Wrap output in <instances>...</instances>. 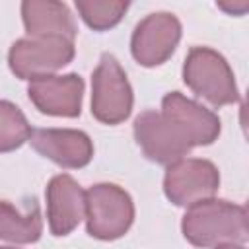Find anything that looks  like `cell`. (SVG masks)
Wrapping results in <instances>:
<instances>
[{
	"label": "cell",
	"instance_id": "obj_4",
	"mask_svg": "<svg viewBox=\"0 0 249 249\" xmlns=\"http://www.w3.org/2000/svg\"><path fill=\"white\" fill-rule=\"evenodd\" d=\"M132 88L119 60L105 53L91 76V115L105 124L123 123L132 111Z\"/></svg>",
	"mask_w": 249,
	"mask_h": 249
},
{
	"label": "cell",
	"instance_id": "obj_10",
	"mask_svg": "<svg viewBox=\"0 0 249 249\" xmlns=\"http://www.w3.org/2000/svg\"><path fill=\"white\" fill-rule=\"evenodd\" d=\"M29 142L43 158L70 169L84 167L93 158L89 136L74 128H37L31 132Z\"/></svg>",
	"mask_w": 249,
	"mask_h": 249
},
{
	"label": "cell",
	"instance_id": "obj_9",
	"mask_svg": "<svg viewBox=\"0 0 249 249\" xmlns=\"http://www.w3.org/2000/svg\"><path fill=\"white\" fill-rule=\"evenodd\" d=\"M27 93L33 105L45 115L78 117L82 111L84 80L78 74L43 76L29 82Z\"/></svg>",
	"mask_w": 249,
	"mask_h": 249
},
{
	"label": "cell",
	"instance_id": "obj_19",
	"mask_svg": "<svg viewBox=\"0 0 249 249\" xmlns=\"http://www.w3.org/2000/svg\"><path fill=\"white\" fill-rule=\"evenodd\" d=\"M0 249H12V247H0Z\"/></svg>",
	"mask_w": 249,
	"mask_h": 249
},
{
	"label": "cell",
	"instance_id": "obj_3",
	"mask_svg": "<svg viewBox=\"0 0 249 249\" xmlns=\"http://www.w3.org/2000/svg\"><path fill=\"white\" fill-rule=\"evenodd\" d=\"M134 220L130 195L113 183H97L86 191L88 233L97 239H117L128 231Z\"/></svg>",
	"mask_w": 249,
	"mask_h": 249
},
{
	"label": "cell",
	"instance_id": "obj_17",
	"mask_svg": "<svg viewBox=\"0 0 249 249\" xmlns=\"http://www.w3.org/2000/svg\"><path fill=\"white\" fill-rule=\"evenodd\" d=\"M218 8H222L228 14L241 16V14H245L249 10V2L247 0H239V2H218Z\"/></svg>",
	"mask_w": 249,
	"mask_h": 249
},
{
	"label": "cell",
	"instance_id": "obj_16",
	"mask_svg": "<svg viewBox=\"0 0 249 249\" xmlns=\"http://www.w3.org/2000/svg\"><path fill=\"white\" fill-rule=\"evenodd\" d=\"M76 8L82 16V19L97 31L109 29L113 25H117L121 21V18L124 16V12L128 10V2H121V0H78Z\"/></svg>",
	"mask_w": 249,
	"mask_h": 249
},
{
	"label": "cell",
	"instance_id": "obj_13",
	"mask_svg": "<svg viewBox=\"0 0 249 249\" xmlns=\"http://www.w3.org/2000/svg\"><path fill=\"white\" fill-rule=\"evenodd\" d=\"M21 18L29 37H66L74 41L76 23L66 4L54 0H25L21 4Z\"/></svg>",
	"mask_w": 249,
	"mask_h": 249
},
{
	"label": "cell",
	"instance_id": "obj_1",
	"mask_svg": "<svg viewBox=\"0 0 249 249\" xmlns=\"http://www.w3.org/2000/svg\"><path fill=\"white\" fill-rule=\"evenodd\" d=\"M181 230L195 247L243 245L247 239V210L228 200L206 198L189 206Z\"/></svg>",
	"mask_w": 249,
	"mask_h": 249
},
{
	"label": "cell",
	"instance_id": "obj_11",
	"mask_svg": "<svg viewBox=\"0 0 249 249\" xmlns=\"http://www.w3.org/2000/svg\"><path fill=\"white\" fill-rule=\"evenodd\" d=\"M161 113L183 130L191 146L212 144L220 134L218 115L179 91H171L163 97Z\"/></svg>",
	"mask_w": 249,
	"mask_h": 249
},
{
	"label": "cell",
	"instance_id": "obj_5",
	"mask_svg": "<svg viewBox=\"0 0 249 249\" xmlns=\"http://www.w3.org/2000/svg\"><path fill=\"white\" fill-rule=\"evenodd\" d=\"M72 58L74 41L54 35L18 39L8 53L10 68L21 80L53 76V72L66 66Z\"/></svg>",
	"mask_w": 249,
	"mask_h": 249
},
{
	"label": "cell",
	"instance_id": "obj_15",
	"mask_svg": "<svg viewBox=\"0 0 249 249\" xmlns=\"http://www.w3.org/2000/svg\"><path fill=\"white\" fill-rule=\"evenodd\" d=\"M31 126L25 115L10 101H0V152L19 148L31 136Z\"/></svg>",
	"mask_w": 249,
	"mask_h": 249
},
{
	"label": "cell",
	"instance_id": "obj_6",
	"mask_svg": "<svg viewBox=\"0 0 249 249\" xmlns=\"http://www.w3.org/2000/svg\"><path fill=\"white\" fill-rule=\"evenodd\" d=\"M220 187V173L208 160L181 158L167 165L163 177L165 196L177 206H191L212 198Z\"/></svg>",
	"mask_w": 249,
	"mask_h": 249
},
{
	"label": "cell",
	"instance_id": "obj_8",
	"mask_svg": "<svg viewBox=\"0 0 249 249\" xmlns=\"http://www.w3.org/2000/svg\"><path fill=\"white\" fill-rule=\"evenodd\" d=\"M181 39V23L169 12L146 16L132 33L130 51L142 66H160L175 51Z\"/></svg>",
	"mask_w": 249,
	"mask_h": 249
},
{
	"label": "cell",
	"instance_id": "obj_12",
	"mask_svg": "<svg viewBox=\"0 0 249 249\" xmlns=\"http://www.w3.org/2000/svg\"><path fill=\"white\" fill-rule=\"evenodd\" d=\"M47 218L54 235H68L86 218V193L66 173L51 179L47 187Z\"/></svg>",
	"mask_w": 249,
	"mask_h": 249
},
{
	"label": "cell",
	"instance_id": "obj_18",
	"mask_svg": "<svg viewBox=\"0 0 249 249\" xmlns=\"http://www.w3.org/2000/svg\"><path fill=\"white\" fill-rule=\"evenodd\" d=\"M216 249H245L243 245H224V247H216Z\"/></svg>",
	"mask_w": 249,
	"mask_h": 249
},
{
	"label": "cell",
	"instance_id": "obj_14",
	"mask_svg": "<svg viewBox=\"0 0 249 249\" xmlns=\"http://www.w3.org/2000/svg\"><path fill=\"white\" fill-rule=\"evenodd\" d=\"M41 231L43 220L35 200L27 212H19L10 202L0 200V239L12 243H33L41 237Z\"/></svg>",
	"mask_w": 249,
	"mask_h": 249
},
{
	"label": "cell",
	"instance_id": "obj_2",
	"mask_svg": "<svg viewBox=\"0 0 249 249\" xmlns=\"http://www.w3.org/2000/svg\"><path fill=\"white\" fill-rule=\"evenodd\" d=\"M185 84L210 105H230L239 99L233 72L226 58L208 47H193L183 64Z\"/></svg>",
	"mask_w": 249,
	"mask_h": 249
},
{
	"label": "cell",
	"instance_id": "obj_7",
	"mask_svg": "<svg viewBox=\"0 0 249 249\" xmlns=\"http://www.w3.org/2000/svg\"><path fill=\"white\" fill-rule=\"evenodd\" d=\"M134 136L142 152L158 163H173L191 152L183 130L161 111H144L134 121Z\"/></svg>",
	"mask_w": 249,
	"mask_h": 249
}]
</instances>
